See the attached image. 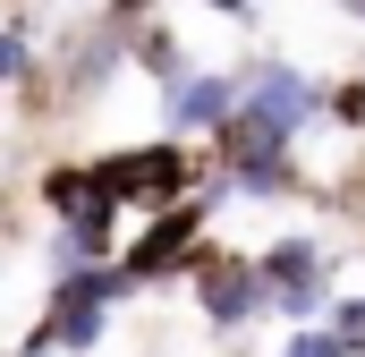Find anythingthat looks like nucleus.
Instances as JSON below:
<instances>
[{"label": "nucleus", "instance_id": "1", "mask_svg": "<svg viewBox=\"0 0 365 357\" xmlns=\"http://www.w3.org/2000/svg\"><path fill=\"white\" fill-rule=\"evenodd\" d=\"M93 196H110L119 213H170L187 196H204V171H195V154H187V136H136V145H110V154H93Z\"/></svg>", "mask_w": 365, "mask_h": 357}, {"label": "nucleus", "instance_id": "2", "mask_svg": "<svg viewBox=\"0 0 365 357\" xmlns=\"http://www.w3.org/2000/svg\"><path fill=\"white\" fill-rule=\"evenodd\" d=\"M212 187L204 196H187V204H170V213H153L128 247H119V264L136 272V289H162V281H187V272L212 256Z\"/></svg>", "mask_w": 365, "mask_h": 357}, {"label": "nucleus", "instance_id": "3", "mask_svg": "<svg viewBox=\"0 0 365 357\" xmlns=\"http://www.w3.org/2000/svg\"><path fill=\"white\" fill-rule=\"evenodd\" d=\"M119 298H136V272H128V264H93V272L51 281V289H43V323H51L60 357H93V349H102Z\"/></svg>", "mask_w": 365, "mask_h": 357}, {"label": "nucleus", "instance_id": "4", "mask_svg": "<svg viewBox=\"0 0 365 357\" xmlns=\"http://www.w3.org/2000/svg\"><path fill=\"white\" fill-rule=\"evenodd\" d=\"M264 289H272V323H323L331 315V298H340V281H331V247L323 238H306V230H289V238H272L264 256Z\"/></svg>", "mask_w": 365, "mask_h": 357}, {"label": "nucleus", "instance_id": "5", "mask_svg": "<svg viewBox=\"0 0 365 357\" xmlns=\"http://www.w3.org/2000/svg\"><path fill=\"white\" fill-rule=\"evenodd\" d=\"M187 289H195V315H204V332H212V341H238V332L272 323V289H264V264H255V256L212 247L204 264L187 272Z\"/></svg>", "mask_w": 365, "mask_h": 357}, {"label": "nucleus", "instance_id": "6", "mask_svg": "<svg viewBox=\"0 0 365 357\" xmlns=\"http://www.w3.org/2000/svg\"><path fill=\"white\" fill-rule=\"evenodd\" d=\"M314 111H323V86L289 60H264L255 77H238V119H255L280 145H297V128H314Z\"/></svg>", "mask_w": 365, "mask_h": 357}, {"label": "nucleus", "instance_id": "7", "mask_svg": "<svg viewBox=\"0 0 365 357\" xmlns=\"http://www.w3.org/2000/svg\"><path fill=\"white\" fill-rule=\"evenodd\" d=\"M93 264H119V204L110 196H93L77 221H51V238H43V281H68Z\"/></svg>", "mask_w": 365, "mask_h": 357}, {"label": "nucleus", "instance_id": "8", "mask_svg": "<svg viewBox=\"0 0 365 357\" xmlns=\"http://www.w3.org/2000/svg\"><path fill=\"white\" fill-rule=\"evenodd\" d=\"M162 119H170V136H221L238 119V77H221V69L179 77V86L162 94Z\"/></svg>", "mask_w": 365, "mask_h": 357}, {"label": "nucleus", "instance_id": "9", "mask_svg": "<svg viewBox=\"0 0 365 357\" xmlns=\"http://www.w3.org/2000/svg\"><path fill=\"white\" fill-rule=\"evenodd\" d=\"M221 187L247 196V204H289V196L306 187V171H297V154H255V162H230Z\"/></svg>", "mask_w": 365, "mask_h": 357}, {"label": "nucleus", "instance_id": "10", "mask_svg": "<svg viewBox=\"0 0 365 357\" xmlns=\"http://www.w3.org/2000/svg\"><path fill=\"white\" fill-rule=\"evenodd\" d=\"M136 69H145L162 94L179 86V77H195V60H187V43L170 34V26H145V34H136Z\"/></svg>", "mask_w": 365, "mask_h": 357}, {"label": "nucleus", "instance_id": "11", "mask_svg": "<svg viewBox=\"0 0 365 357\" xmlns=\"http://www.w3.org/2000/svg\"><path fill=\"white\" fill-rule=\"evenodd\" d=\"M34 204H43L51 221H77V213L93 204V171H86V162H68V171H43V187H34Z\"/></svg>", "mask_w": 365, "mask_h": 357}, {"label": "nucleus", "instance_id": "12", "mask_svg": "<svg viewBox=\"0 0 365 357\" xmlns=\"http://www.w3.org/2000/svg\"><path fill=\"white\" fill-rule=\"evenodd\" d=\"M272 357H349V341H340L331 323H297V332H280Z\"/></svg>", "mask_w": 365, "mask_h": 357}, {"label": "nucleus", "instance_id": "13", "mask_svg": "<svg viewBox=\"0 0 365 357\" xmlns=\"http://www.w3.org/2000/svg\"><path fill=\"white\" fill-rule=\"evenodd\" d=\"M323 323H331V332H340V341H349V357H365V289H340V298H331V315H323Z\"/></svg>", "mask_w": 365, "mask_h": 357}, {"label": "nucleus", "instance_id": "14", "mask_svg": "<svg viewBox=\"0 0 365 357\" xmlns=\"http://www.w3.org/2000/svg\"><path fill=\"white\" fill-rule=\"evenodd\" d=\"M26 77H34V34L0 26V86H26Z\"/></svg>", "mask_w": 365, "mask_h": 357}, {"label": "nucleus", "instance_id": "15", "mask_svg": "<svg viewBox=\"0 0 365 357\" xmlns=\"http://www.w3.org/2000/svg\"><path fill=\"white\" fill-rule=\"evenodd\" d=\"M323 111H331V128H357V119H365V86H340Z\"/></svg>", "mask_w": 365, "mask_h": 357}, {"label": "nucleus", "instance_id": "16", "mask_svg": "<svg viewBox=\"0 0 365 357\" xmlns=\"http://www.w3.org/2000/svg\"><path fill=\"white\" fill-rule=\"evenodd\" d=\"M204 9H221V17H247V9H255V0H204Z\"/></svg>", "mask_w": 365, "mask_h": 357}, {"label": "nucleus", "instance_id": "17", "mask_svg": "<svg viewBox=\"0 0 365 357\" xmlns=\"http://www.w3.org/2000/svg\"><path fill=\"white\" fill-rule=\"evenodd\" d=\"M110 9H119V17H145V9H153V0H110Z\"/></svg>", "mask_w": 365, "mask_h": 357}, {"label": "nucleus", "instance_id": "18", "mask_svg": "<svg viewBox=\"0 0 365 357\" xmlns=\"http://www.w3.org/2000/svg\"><path fill=\"white\" fill-rule=\"evenodd\" d=\"M349 9H357V17H365V0H349Z\"/></svg>", "mask_w": 365, "mask_h": 357}, {"label": "nucleus", "instance_id": "19", "mask_svg": "<svg viewBox=\"0 0 365 357\" xmlns=\"http://www.w3.org/2000/svg\"><path fill=\"white\" fill-rule=\"evenodd\" d=\"M0 357H9V349H0Z\"/></svg>", "mask_w": 365, "mask_h": 357}]
</instances>
